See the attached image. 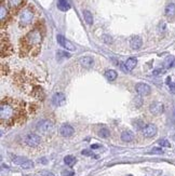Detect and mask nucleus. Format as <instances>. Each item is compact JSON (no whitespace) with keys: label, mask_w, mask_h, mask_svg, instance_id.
Listing matches in <instances>:
<instances>
[{"label":"nucleus","mask_w":175,"mask_h":176,"mask_svg":"<svg viewBox=\"0 0 175 176\" xmlns=\"http://www.w3.org/2000/svg\"><path fill=\"white\" fill-rule=\"evenodd\" d=\"M14 82L15 86L20 89L21 91L27 95L32 96L38 100H44V91L43 89L40 86L38 83L37 78L29 71L22 70V71L18 72L14 77Z\"/></svg>","instance_id":"3"},{"label":"nucleus","mask_w":175,"mask_h":176,"mask_svg":"<svg viewBox=\"0 0 175 176\" xmlns=\"http://www.w3.org/2000/svg\"><path fill=\"white\" fill-rule=\"evenodd\" d=\"M79 63L81 64V66L89 68L93 65V58L90 57V56H83L79 60Z\"/></svg>","instance_id":"20"},{"label":"nucleus","mask_w":175,"mask_h":176,"mask_svg":"<svg viewBox=\"0 0 175 176\" xmlns=\"http://www.w3.org/2000/svg\"><path fill=\"white\" fill-rule=\"evenodd\" d=\"M83 17H84V21L87 22V24H89V25L93 24V16H92V13L90 12V11H88V10L83 11Z\"/></svg>","instance_id":"24"},{"label":"nucleus","mask_w":175,"mask_h":176,"mask_svg":"<svg viewBox=\"0 0 175 176\" xmlns=\"http://www.w3.org/2000/svg\"><path fill=\"white\" fill-rule=\"evenodd\" d=\"M98 135H100L102 138H107V137H109L110 132H109V130H107L106 128H103L98 131Z\"/></svg>","instance_id":"27"},{"label":"nucleus","mask_w":175,"mask_h":176,"mask_svg":"<svg viewBox=\"0 0 175 176\" xmlns=\"http://www.w3.org/2000/svg\"><path fill=\"white\" fill-rule=\"evenodd\" d=\"M98 147H100V145H92V146H91V149H98Z\"/></svg>","instance_id":"37"},{"label":"nucleus","mask_w":175,"mask_h":176,"mask_svg":"<svg viewBox=\"0 0 175 176\" xmlns=\"http://www.w3.org/2000/svg\"><path fill=\"white\" fill-rule=\"evenodd\" d=\"M136 64H138V60L135 57H130L127 62L124 63V66L127 68V71H132L135 68Z\"/></svg>","instance_id":"19"},{"label":"nucleus","mask_w":175,"mask_h":176,"mask_svg":"<svg viewBox=\"0 0 175 176\" xmlns=\"http://www.w3.org/2000/svg\"><path fill=\"white\" fill-rule=\"evenodd\" d=\"M28 108L23 100L3 97L0 103V120L2 126L22 124L27 120Z\"/></svg>","instance_id":"1"},{"label":"nucleus","mask_w":175,"mask_h":176,"mask_svg":"<svg viewBox=\"0 0 175 176\" xmlns=\"http://www.w3.org/2000/svg\"><path fill=\"white\" fill-rule=\"evenodd\" d=\"M47 176H54V174H53V173H49V174L47 175Z\"/></svg>","instance_id":"38"},{"label":"nucleus","mask_w":175,"mask_h":176,"mask_svg":"<svg viewBox=\"0 0 175 176\" xmlns=\"http://www.w3.org/2000/svg\"><path fill=\"white\" fill-rule=\"evenodd\" d=\"M157 132H158V129H157V126H156L155 124H147V125H146L145 128L142 130L143 135L145 136V137H147V138H150V137L156 136V135H157Z\"/></svg>","instance_id":"10"},{"label":"nucleus","mask_w":175,"mask_h":176,"mask_svg":"<svg viewBox=\"0 0 175 176\" xmlns=\"http://www.w3.org/2000/svg\"><path fill=\"white\" fill-rule=\"evenodd\" d=\"M104 40H105L106 43H112V37H108L107 35H105V36H104Z\"/></svg>","instance_id":"31"},{"label":"nucleus","mask_w":175,"mask_h":176,"mask_svg":"<svg viewBox=\"0 0 175 176\" xmlns=\"http://www.w3.org/2000/svg\"><path fill=\"white\" fill-rule=\"evenodd\" d=\"M66 103V96L63 94V93H55L52 97V104L54 106H63Z\"/></svg>","instance_id":"15"},{"label":"nucleus","mask_w":175,"mask_h":176,"mask_svg":"<svg viewBox=\"0 0 175 176\" xmlns=\"http://www.w3.org/2000/svg\"><path fill=\"white\" fill-rule=\"evenodd\" d=\"M7 3H8V7L11 10V12L15 13L24 8L25 0H7Z\"/></svg>","instance_id":"9"},{"label":"nucleus","mask_w":175,"mask_h":176,"mask_svg":"<svg viewBox=\"0 0 175 176\" xmlns=\"http://www.w3.org/2000/svg\"><path fill=\"white\" fill-rule=\"evenodd\" d=\"M174 115H175V112H174Z\"/></svg>","instance_id":"39"},{"label":"nucleus","mask_w":175,"mask_h":176,"mask_svg":"<svg viewBox=\"0 0 175 176\" xmlns=\"http://www.w3.org/2000/svg\"><path fill=\"white\" fill-rule=\"evenodd\" d=\"M163 110H164V106L161 102H153L150 104L149 106V111L155 116H158V115L162 114Z\"/></svg>","instance_id":"13"},{"label":"nucleus","mask_w":175,"mask_h":176,"mask_svg":"<svg viewBox=\"0 0 175 176\" xmlns=\"http://www.w3.org/2000/svg\"><path fill=\"white\" fill-rule=\"evenodd\" d=\"M135 89H136V92L138 93V95H141V96H147V95H149L151 92V88L146 83L136 84Z\"/></svg>","instance_id":"14"},{"label":"nucleus","mask_w":175,"mask_h":176,"mask_svg":"<svg viewBox=\"0 0 175 176\" xmlns=\"http://www.w3.org/2000/svg\"><path fill=\"white\" fill-rule=\"evenodd\" d=\"M164 66H165V68H172V67L175 66V57L174 56H169V57L165 58Z\"/></svg>","instance_id":"25"},{"label":"nucleus","mask_w":175,"mask_h":176,"mask_svg":"<svg viewBox=\"0 0 175 176\" xmlns=\"http://www.w3.org/2000/svg\"><path fill=\"white\" fill-rule=\"evenodd\" d=\"M82 154H84V156H94L93 154V152H91L90 150H82V152H81Z\"/></svg>","instance_id":"32"},{"label":"nucleus","mask_w":175,"mask_h":176,"mask_svg":"<svg viewBox=\"0 0 175 176\" xmlns=\"http://www.w3.org/2000/svg\"><path fill=\"white\" fill-rule=\"evenodd\" d=\"M76 158L74 156H66L65 158H64V162H65L66 165L68 166H74L75 163H76Z\"/></svg>","instance_id":"26"},{"label":"nucleus","mask_w":175,"mask_h":176,"mask_svg":"<svg viewBox=\"0 0 175 176\" xmlns=\"http://www.w3.org/2000/svg\"><path fill=\"white\" fill-rule=\"evenodd\" d=\"M105 77L109 81H115L116 79H117V77H118V74H117V71H116V70L109 69V70H107V71L105 72Z\"/></svg>","instance_id":"23"},{"label":"nucleus","mask_w":175,"mask_h":176,"mask_svg":"<svg viewBox=\"0 0 175 176\" xmlns=\"http://www.w3.org/2000/svg\"><path fill=\"white\" fill-rule=\"evenodd\" d=\"M74 132H75L74 128L70 126L69 124H64L60 129V134L62 135L63 137H70V136L74 134Z\"/></svg>","instance_id":"16"},{"label":"nucleus","mask_w":175,"mask_h":176,"mask_svg":"<svg viewBox=\"0 0 175 176\" xmlns=\"http://www.w3.org/2000/svg\"><path fill=\"white\" fill-rule=\"evenodd\" d=\"M151 154H163V150L161 148H159V147H156V148H152L150 150Z\"/></svg>","instance_id":"30"},{"label":"nucleus","mask_w":175,"mask_h":176,"mask_svg":"<svg viewBox=\"0 0 175 176\" xmlns=\"http://www.w3.org/2000/svg\"><path fill=\"white\" fill-rule=\"evenodd\" d=\"M134 124H135V126H136V129H138V130H143V129L146 126L145 123H144L143 121H141V120H138Z\"/></svg>","instance_id":"29"},{"label":"nucleus","mask_w":175,"mask_h":176,"mask_svg":"<svg viewBox=\"0 0 175 176\" xmlns=\"http://www.w3.org/2000/svg\"><path fill=\"white\" fill-rule=\"evenodd\" d=\"M169 86H170V90H171V92L175 94V83H169Z\"/></svg>","instance_id":"34"},{"label":"nucleus","mask_w":175,"mask_h":176,"mask_svg":"<svg viewBox=\"0 0 175 176\" xmlns=\"http://www.w3.org/2000/svg\"><path fill=\"white\" fill-rule=\"evenodd\" d=\"M164 14L168 18L172 20V18L175 17V4L174 3H169L167 7H165L164 10Z\"/></svg>","instance_id":"18"},{"label":"nucleus","mask_w":175,"mask_h":176,"mask_svg":"<svg viewBox=\"0 0 175 176\" xmlns=\"http://www.w3.org/2000/svg\"><path fill=\"white\" fill-rule=\"evenodd\" d=\"M158 144H159L161 147H167V148H170V147H171V144H170V142L168 139H160L159 142H158Z\"/></svg>","instance_id":"28"},{"label":"nucleus","mask_w":175,"mask_h":176,"mask_svg":"<svg viewBox=\"0 0 175 176\" xmlns=\"http://www.w3.org/2000/svg\"><path fill=\"white\" fill-rule=\"evenodd\" d=\"M58 8L60 9L61 11L66 12V11H68L70 9V6H69V3L67 2V0H58Z\"/></svg>","instance_id":"22"},{"label":"nucleus","mask_w":175,"mask_h":176,"mask_svg":"<svg viewBox=\"0 0 175 176\" xmlns=\"http://www.w3.org/2000/svg\"><path fill=\"white\" fill-rule=\"evenodd\" d=\"M63 176H72L74 175V172H63Z\"/></svg>","instance_id":"36"},{"label":"nucleus","mask_w":175,"mask_h":176,"mask_svg":"<svg viewBox=\"0 0 175 176\" xmlns=\"http://www.w3.org/2000/svg\"><path fill=\"white\" fill-rule=\"evenodd\" d=\"M24 142L28 147H32V148H35V147H38L40 145V143H41V138H40L39 135L35 134V133H29V134H27L25 136Z\"/></svg>","instance_id":"7"},{"label":"nucleus","mask_w":175,"mask_h":176,"mask_svg":"<svg viewBox=\"0 0 175 176\" xmlns=\"http://www.w3.org/2000/svg\"><path fill=\"white\" fill-rule=\"evenodd\" d=\"M121 139L125 143H130L134 139V134L131 131H124L121 134Z\"/></svg>","instance_id":"21"},{"label":"nucleus","mask_w":175,"mask_h":176,"mask_svg":"<svg viewBox=\"0 0 175 176\" xmlns=\"http://www.w3.org/2000/svg\"><path fill=\"white\" fill-rule=\"evenodd\" d=\"M35 15H36V12H35L34 7H24L18 14V25H20V27L26 28L30 26L35 21Z\"/></svg>","instance_id":"4"},{"label":"nucleus","mask_w":175,"mask_h":176,"mask_svg":"<svg viewBox=\"0 0 175 176\" xmlns=\"http://www.w3.org/2000/svg\"><path fill=\"white\" fill-rule=\"evenodd\" d=\"M12 54V46H11L9 38L4 36V32H1V57H6Z\"/></svg>","instance_id":"5"},{"label":"nucleus","mask_w":175,"mask_h":176,"mask_svg":"<svg viewBox=\"0 0 175 176\" xmlns=\"http://www.w3.org/2000/svg\"><path fill=\"white\" fill-rule=\"evenodd\" d=\"M56 39H58V42L63 46L64 49H66V50H69V51H76V46L69 40H67L65 37L62 36V35H58Z\"/></svg>","instance_id":"11"},{"label":"nucleus","mask_w":175,"mask_h":176,"mask_svg":"<svg viewBox=\"0 0 175 176\" xmlns=\"http://www.w3.org/2000/svg\"><path fill=\"white\" fill-rule=\"evenodd\" d=\"M9 16H10V12H9L8 8H7V7L3 4V2H2L1 6H0V18H1L2 30H3V28H4V24H7V22H8Z\"/></svg>","instance_id":"12"},{"label":"nucleus","mask_w":175,"mask_h":176,"mask_svg":"<svg viewBox=\"0 0 175 176\" xmlns=\"http://www.w3.org/2000/svg\"><path fill=\"white\" fill-rule=\"evenodd\" d=\"M37 130L42 134H50L53 132V124L49 120H41L37 123Z\"/></svg>","instance_id":"6"},{"label":"nucleus","mask_w":175,"mask_h":176,"mask_svg":"<svg viewBox=\"0 0 175 176\" xmlns=\"http://www.w3.org/2000/svg\"><path fill=\"white\" fill-rule=\"evenodd\" d=\"M44 37V28L38 23L18 42V50L22 57L36 56L40 51Z\"/></svg>","instance_id":"2"},{"label":"nucleus","mask_w":175,"mask_h":176,"mask_svg":"<svg viewBox=\"0 0 175 176\" xmlns=\"http://www.w3.org/2000/svg\"><path fill=\"white\" fill-rule=\"evenodd\" d=\"M58 54L63 55V56H65V57H70V55L68 54V53H66V52H62V51H58Z\"/></svg>","instance_id":"35"},{"label":"nucleus","mask_w":175,"mask_h":176,"mask_svg":"<svg viewBox=\"0 0 175 176\" xmlns=\"http://www.w3.org/2000/svg\"><path fill=\"white\" fill-rule=\"evenodd\" d=\"M142 44H143V40H142V38L139 36L132 37L131 40H130V46H131L133 50H138V49H141Z\"/></svg>","instance_id":"17"},{"label":"nucleus","mask_w":175,"mask_h":176,"mask_svg":"<svg viewBox=\"0 0 175 176\" xmlns=\"http://www.w3.org/2000/svg\"><path fill=\"white\" fill-rule=\"evenodd\" d=\"M12 161L14 164L21 166L23 169H32L34 168V162L26 158H23V157H13Z\"/></svg>","instance_id":"8"},{"label":"nucleus","mask_w":175,"mask_h":176,"mask_svg":"<svg viewBox=\"0 0 175 176\" xmlns=\"http://www.w3.org/2000/svg\"><path fill=\"white\" fill-rule=\"evenodd\" d=\"M163 72H164V70H163V69H157V70H155V71L152 72V75L158 76V75H160V74H163Z\"/></svg>","instance_id":"33"}]
</instances>
